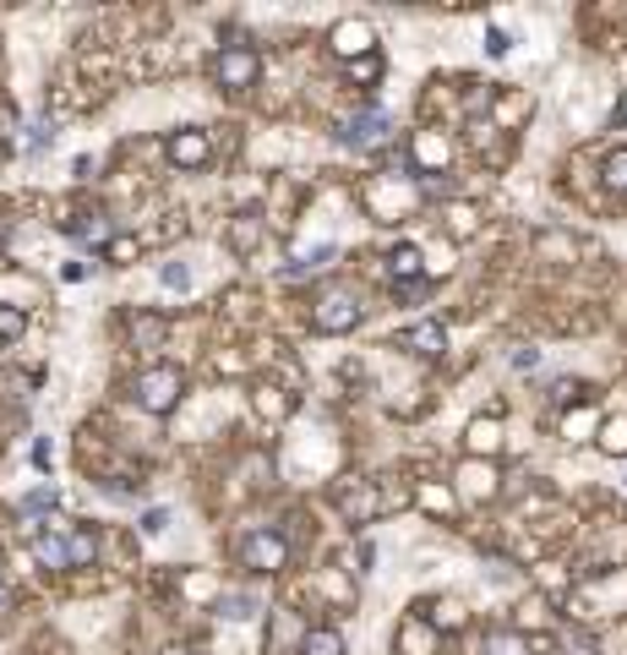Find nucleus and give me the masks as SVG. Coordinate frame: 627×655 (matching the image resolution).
<instances>
[{"mask_svg":"<svg viewBox=\"0 0 627 655\" xmlns=\"http://www.w3.org/2000/svg\"><path fill=\"white\" fill-rule=\"evenodd\" d=\"M181 393H186V372H181V366H170V361H159V366L136 372V383H131L136 410H148V415H170V410L181 404Z\"/></svg>","mask_w":627,"mask_h":655,"instance_id":"f257e3e1","label":"nucleus"},{"mask_svg":"<svg viewBox=\"0 0 627 655\" xmlns=\"http://www.w3.org/2000/svg\"><path fill=\"white\" fill-rule=\"evenodd\" d=\"M256 77H262V56H256L251 44H224V50H219V61H213V82H219L224 93H251Z\"/></svg>","mask_w":627,"mask_h":655,"instance_id":"f03ea898","label":"nucleus"},{"mask_svg":"<svg viewBox=\"0 0 627 655\" xmlns=\"http://www.w3.org/2000/svg\"><path fill=\"white\" fill-rule=\"evenodd\" d=\"M241 563L256 574H279V568H290V541L279 530H251L241 541Z\"/></svg>","mask_w":627,"mask_h":655,"instance_id":"7ed1b4c3","label":"nucleus"},{"mask_svg":"<svg viewBox=\"0 0 627 655\" xmlns=\"http://www.w3.org/2000/svg\"><path fill=\"white\" fill-rule=\"evenodd\" d=\"M355 323H361V295H355V290H327L312 306L316 333H350Z\"/></svg>","mask_w":627,"mask_h":655,"instance_id":"20e7f679","label":"nucleus"},{"mask_svg":"<svg viewBox=\"0 0 627 655\" xmlns=\"http://www.w3.org/2000/svg\"><path fill=\"white\" fill-rule=\"evenodd\" d=\"M327 50H333L338 61H366V56H376L372 22H361V17H344V22H333V33H327Z\"/></svg>","mask_w":627,"mask_h":655,"instance_id":"39448f33","label":"nucleus"},{"mask_svg":"<svg viewBox=\"0 0 627 655\" xmlns=\"http://www.w3.org/2000/svg\"><path fill=\"white\" fill-rule=\"evenodd\" d=\"M164 153H170V164H175V170H202V164L213 159V142H208V131L181 127V131H170V137H164Z\"/></svg>","mask_w":627,"mask_h":655,"instance_id":"423d86ee","label":"nucleus"},{"mask_svg":"<svg viewBox=\"0 0 627 655\" xmlns=\"http://www.w3.org/2000/svg\"><path fill=\"white\" fill-rule=\"evenodd\" d=\"M382 137H387V115L382 110H361V115L338 121V142H350V148H376Z\"/></svg>","mask_w":627,"mask_h":655,"instance_id":"0eeeda50","label":"nucleus"},{"mask_svg":"<svg viewBox=\"0 0 627 655\" xmlns=\"http://www.w3.org/2000/svg\"><path fill=\"white\" fill-rule=\"evenodd\" d=\"M398 344L409 350V355H421V361H437V355H447V328L442 323H415L398 333Z\"/></svg>","mask_w":627,"mask_h":655,"instance_id":"6e6552de","label":"nucleus"},{"mask_svg":"<svg viewBox=\"0 0 627 655\" xmlns=\"http://www.w3.org/2000/svg\"><path fill=\"white\" fill-rule=\"evenodd\" d=\"M338 508H344V520H355V524H372L376 520V486L372 481H355V486H338Z\"/></svg>","mask_w":627,"mask_h":655,"instance_id":"1a4fd4ad","label":"nucleus"},{"mask_svg":"<svg viewBox=\"0 0 627 655\" xmlns=\"http://www.w3.org/2000/svg\"><path fill=\"white\" fill-rule=\"evenodd\" d=\"M65 535H71V530H39V535H33V557H39L44 568H71V546H65Z\"/></svg>","mask_w":627,"mask_h":655,"instance_id":"9d476101","label":"nucleus"},{"mask_svg":"<svg viewBox=\"0 0 627 655\" xmlns=\"http://www.w3.org/2000/svg\"><path fill=\"white\" fill-rule=\"evenodd\" d=\"M421 273H426L421 246H398V252H387V279H393V284H421Z\"/></svg>","mask_w":627,"mask_h":655,"instance_id":"9b49d317","label":"nucleus"},{"mask_svg":"<svg viewBox=\"0 0 627 655\" xmlns=\"http://www.w3.org/2000/svg\"><path fill=\"white\" fill-rule=\"evenodd\" d=\"M398 651H404V655H432V651H437V628H432V623H421V617H409V623L398 628Z\"/></svg>","mask_w":627,"mask_h":655,"instance_id":"f8f14e48","label":"nucleus"},{"mask_svg":"<svg viewBox=\"0 0 627 655\" xmlns=\"http://www.w3.org/2000/svg\"><path fill=\"white\" fill-rule=\"evenodd\" d=\"M164 333H170V323L153 318V312H136V318H131V339H136V350H159Z\"/></svg>","mask_w":627,"mask_h":655,"instance_id":"ddd939ff","label":"nucleus"},{"mask_svg":"<svg viewBox=\"0 0 627 655\" xmlns=\"http://www.w3.org/2000/svg\"><path fill=\"white\" fill-rule=\"evenodd\" d=\"M301 655H350L338 628H306L301 634Z\"/></svg>","mask_w":627,"mask_h":655,"instance_id":"4468645a","label":"nucleus"},{"mask_svg":"<svg viewBox=\"0 0 627 655\" xmlns=\"http://www.w3.org/2000/svg\"><path fill=\"white\" fill-rule=\"evenodd\" d=\"M486 655H529V639L513 628H497V634H486Z\"/></svg>","mask_w":627,"mask_h":655,"instance_id":"2eb2a0df","label":"nucleus"},{"mask_svg":"<svg viewBox=\"0 0 627 655\" xmlns=\"http://www.w3.org/2000/svg\"><path fill=\"white\" fill-rule=\"evenodd\" d=\"M65 546H71V568H88V563L99 557V541H93L88 530H71V535H65Z\"/></svg>","mask_w":627,"mask_h":655,"instance_id":"dca6fc26","label":"nucleus"},{"mask_svg":"<svg viewBox=\"0 0 627 655\" xmlns=\"http://www.w3.org/2000/svg\"><path fill=\"white\" fill-rule=\"evenodd\" d=\"M497 421H475L469 426V454H497Z\"/></svg>","mask_w":627,"mask_h":655,"instance_id":"f3484780","label":"nucleus"},{"mask_svg":"<svg viewBox=\"0 0 627 655\" xmlns=\"http://www.w3.org/2000/svg\"><path fill=\"white\" fill-rule=\"evenodd\" d=\"M256 612V595H219V617H230V623H241V617H251Z\"/></svg>","mask_w":627,"mask_h":655,"instance_id":"a211bd4d","label":"nucleus"},{"mask_svg":"<svg viewBox=\"0 0 627 655\" xmlns=\"http://www.w3.org/2000/svg\"><path fill=\"white\" fill-rule=\"evenodd\" d=\"M256 235H262V224H256V213H241V219H235V230H230V241H235V252H251V246H256Z\"/></svg>","mask_w":627,"mask_h":655,"instance_id":"6ab92c4d","label":"nucleus"},{"mask_svg":"<svg viewBox=\"0 0 627 655\" xmlns=\"http://www.w3.org/2000/svg\"><path fill=\"white\" fill-rule=\"evenodd\" d=\"M55 508V486H39V492H28L22 503H17V514L28 520V514H50Z\"/></svg>","mask_w":627,"mask_h":655,"instance_id":"aec40b11","label":"nucleus"},{"mask_svg":"<svg viewBox=\"0 0 627 655\" xmlns=\"http://www.w3.org/2000/svg\"><path fill=\"white\" fill-rule=\"evenodd\" d=\"M606 187H611V192H627V148L606 153Z\"/></svg>","mask_w":627,"mask_h":655,"instance_id":"412c9836","label":"nucleus"},{"mask_svg":"<svg viewBox=\"0 0 627 655\" xmlns=\"http://www.w3.org/2000/svg\"><path fill=\"white\" fill-rule=\"evenodd\" d=\"M22 328H28L22 306H0V339H6V344H17V339H22Z\"/></svg>","mask_w":627,"mask_h":655,"instance_id":"4be33fe9","label":"nucleus"},{"mask_svg":"<svg viewBox=\"0 0 627 655\" xmlns=\"http://www.w3.org/2000/svg\"><path fill=\"white\" fill-rule=\"evenodd\" d=\"M136 258V235H110L104 241V262H131Z\"/></svg>","mask_w":627,"mask_h":655,"instance_id":"5701e85b","label":"nucleus"},{"mask_svg":"<svg viewBox=\"0 0 627 655\" xmlns=\"http://www.w3.org/2000/svg\"><path fill=\"white\" fill-rule=\"evenodd\" d=\"M600 449H606V454H627V415L623 421H611V426L600 432Z\"/></svg>","mask_w":627,"mask_h":655,"instance_id":"b1692460","label":"nucleus"},{"mask_svg":"<svg viewBox=\"0 0 627 655\" xmlns=\"http://www.w3.org/2000/svg\"><path fill=\"white\" fill-rule=\"evenodd\" d=\"M159 279H164V290H191V268H186V262H164V268H159Z\"/></svg>","mask_w":627,"mask_h":655,"instance_id":"393cba45","label":"nucleus"},{"mask_svg":"<svg viewBox=\"0 0 627 655\" xmlns=\"http://www.w3.org/2000/svg\"><path fill=\"white\" fill-rule=\"evenodd\" d=\"M350 77H355V82H376V77H382V56H366V61H350Z\"/></svg>","mask_w":627,"mask_h":655,"instance_id":"a878e982","label":"nucleus"},{"mask_svg":"<svg viewBox=\"0 0 627 655\" xmlns=\"http://www.w3.org/2000/svg\"><path fill=\"white\" fill-rule=\"evenodd\" d=\"M447 219H453V235H475V208H469V202H464V208H453Z\"/></svg>","mask_w":627,"mask_h":655,"instance_id":"bb28decb","label":"nucleus"},{"mask_svg":"<svg viewBox=\"0 0 627 655\" xmlns=\"http://www.w3.org/2000/svg\"><path fill=\"white\" fill-rule=\"evenodd\" d=\"M415 153H421V159H432V164H442V159H447V148H442L437 137H421V142H415Z\"/></svg>","mask_w":627,"mask_h":655,"instance_id":"cd10ccee","label":"nucleus"},{"mask_svg":"<svg viewBox=\"0 0 627 655\" xmlns=\"http://www.w3.org/2000/svg\"><path fill=\"white\" fill-rule=\"evenodd\" d=\"M142 530H148V535H164V530H170V514H164V508H148V514H142Z\"/></svg>","mask_w":627,"mask_h":655,"instance_id":"c85d7f7f","label":"nucleus"},{"mask_svg":"<svg viewBox=\"0 0 627 655\" xmlns=\"http://www.w3.org/2000/svg\"><path fill=\"white\" fill-rule=\"evenodd\" d=\"M552 399H557V404H573V399H584V389H578L573 377H563V383L552 389Z\"/></svg>","mask_w":627,"mask_h":655,"instance_id":"c756f323","label":"nucleus"},{"mask_svg":"<svg viewBox=\"0 0 627 655\" xmlns=\"http://www.w3.org/2000/svg\"><path fill=\"white\" fill-rule=\"evenodd\" d=\"M535 361H540V355H535V350H529V344H518V350H513V366H518V372H529V366H535Z\"/></svg>","mask_w":627,"mask_h":655,"instance_id":"7c9ffc66","label":"nucleus"},{"mask_svg":"<svg viewBox=\"0 0 627 655\" xmlns=\"http://www.w3.org/2000/svg\"><path fill=\"white\" fill-rule=\"evenodd\" d=\"M486 50H492V56H507V33H502V28L486 33Z\"/></svg>","mask_w":627,"mask_h":655,"instance_id":"2f4dec72","label":"nucleus"},{"mask_svg":"<svg viewBox=\"0 0 627 655\" xmlns=\"http://www.w3.org/2000/svg\"><path fill=\"white\" fill-rule=\"evenodd\" d=\"M563 655H595V645H589V639H567Z\"/></svg>","mask_w":627,"mask_h":655,"instance_id":"473e14b6","label":"nucleus"},{"mask_svg":"<svg viewBox=\"0 0 627 655\" xmlns=\"http://www.w3.org/2000/svg\"><path fill=\"white\" fill-rule=\"evenodd\" d=\"M0 612H11V590H0Z\"/></svg>","mask_w":627,"mask_h":655,"instance_id":"72a5a7b5","label":"nucleus"},{"mask_svg":"<svg viewBox=\"0 0 627 655\" xmlns=\"http://www.w3.org/2000/svg\"><path fill=\"white\" fill-rule=\"evenodd\" d=\"M164 655H191V651H164Z\"/></svg>","mask_w":627,"mask_h":655,"instance_id":"f704fd0d","label":"nucleus"}]
</instances>
